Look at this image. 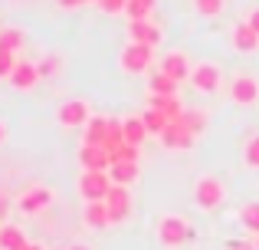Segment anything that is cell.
<instances>
[{
    "label": "cell",
    "instance_id": "12",
    "mask_svg": "<svg viewBox=\"0 0 259 250\" xmlns=\"http://www.w3.org/2000/svg\"><path fill=\"white\" fill-rule=\"evenodd\" d=\"M194 141H197V135L187 132L181 122H171L161 132V145H164L167 152H187V148H194Z\"/></svg>",
    "mask_w": 259,
    "mask_h": 250
},
{
    "label": "cell",
    "instance_id": "28",
    "mask_svg": "<svg viewBox=\"0 0 259 250\" xmlns=\"http://www.w3.org/2000/svg\"><path fill=\"white\" fill-rule=\"evenodd\" d=\"M121 145H125V125H121V122H115V119H112V122H108V138H105V148H108V155H112L115 148H121Z\"/></svg>",
    "mask_w": 259,
    "mask_h": 250
},
{
    "label": "cell",
    "instance_id": "32",
    "mask_svg": "<svg viewBox=\"0 0 259 250\" xmlns=\"http://www.w3.org/2000/svg\"><path fill=\"white\" fill-rule=\"evenodd\" d=\"M17 63H20V59H17V53L0 50V76H7V79H10V73L17 69Z\"/></svg>",
    "mask_w": 259,
    "mask_h": 250
},
{
    "label": "cell",
    "instance_id": "10",
    "mask_svg": "<svg viewBox=\"0 0 259 250\" xmlns=\"http://www.w3.org/2000/svg\"><path fill=\"white\" fill-rule=\"evenodd\" d=\"M79 165H82V171H108L112 168V155H108L105 145H85L79 148Z\"/></svg>",
    "mask_w": 259,
    "mask_h": 250
},
{
    "label": "cell",
    "instance_id": "33",
    "mask_svg": "<svg viewBox=\"0 0 259 250\" xmlns=\"http://www.w3.org/2000/svg\"><path fill=\"white\" fill-rule=\"evenodd\" d=\"M36 66H39V73H43V76H53V73H59V69H63V63H59L56 56H46L43 63H36Z\"/></svg>",
    "mask_w": 259,
    "mask_h": 250
},
{
    "label": "cell",
    "instance_id": "31",
    "mask_svg": "<svg viewBox=\"0 0 259 250\" xmlns=\"http://www.w3.org/2000/svg\"><path fill=\"white\" fill-rule=\"evenodd\" d=\"M138 158H141V145H128V141L112 152V161H138Z\"/></svg>",
    "mask_w": 259,
    "mask_h": 250
},
{
    "label": "cell",
    "instance_id": "23",
    "mask_svg": "<svg viewBox=\"0 0 259 250\" xmlns=\"http://www.w3.org/2000/svg\"><path fill=\"white\" fill-rule=\"evenodd\" d=\"M141 119H145V125H148V132L151 135H158L161 138V132H164L167 125H171V119L164 116V112H158V109H151V105H148L145 112H141Z\"/></svg>",
    "mask_w": 259,
    "mask_h": 250
},
{
    "label": "cell",
    "instance_id": "38",
    "mask_svg": "<svg viewBox=\"0 0 259 250\" xmlns=\"http://www.w3.org/2000/svg\"><path fill=\"white\" fill-rule=\"evenodd\" d=\"M4 138H7V125L0 122V145H4Z\"/></svg>",
    "mask_w": 259,
    "mask_h": 250
},
{
    "label": "cell",
    "instance_id": "41",
    "mask_svg": "<svg viewBox=\"0 0 259 250\" xmlns=\"http://www.w3.org/2000/svg\"><path fill=\"white\" fill-rule=\"evenodd\" d=\"M253 244H256V250H259V234H256V240H253Z\"/></svg>",
    "mask_w": 259,
    "mask_h": 250
},
{
    "label": "cell",
    "instance_id": "16",
    "mask_svg": "<svg viewBox=\"0 0 259 250\" xmlns=\"http://www.w3.org/2000/svg\"><path fill=\"white\" fill-rule=\"evenodd\" d=\"M108 174H112V185H135L141 174L138 161H112V168H108Z\"/></svg>",
    "mask_w": 259,
    "mask_h": 250
},
{
    "label": "cell",
    "instance_id": "17",
    "mask_svg": "<svg viewBox=\"0 0 259 250\" xmlns=\"http://www.w3.org/2000/svg\"><path fill=\"white\" fill-rule=\"evenodd\" d=\"M108 122H112V119H105V116H92V119H89V125L82 128L85 145H105V138H108Z\"/></svg>",
    "mask_w": 259,
    "mask_h": 250
},
{
    "label": "cell",
    "instance_id": "4",
    "mask_svg": "<svg viewBox=\"0 0 259 250\" xmlns=\"http://www.w3.org/2000/svg\"><path fill=\"white\" fill-rule=\"evenodd\" d=\"M190 86H194L200 96H213V92H220V86H223L220 66H217V63H197L194 69H190Z\"/></svg>",
    "mask_w": 259,
    "mask_h": 250
},
{
    "label": "cell",
    "instance_id": "24",
    "mask_svg": "<svg viewBox=\"0 0 259 250\" xmlns=\"http://www.w3.org/2000/svg\"><path fill=\"white\" fill-rule=\"evenodd\" d=\"M187 132H194V135H200L203 128H207V112H200V109H184V116L177 119Z\"/></svg>",
    "mask_w": 259,
    "mask_h": 250
},
{
    "label": "cell",
    "instance_id": "39",
    "mask_svg": "<svg viewBox=\"0 0 259 250\" xmlns=\"http://www.w3.org/2000/svg\"><path fill=\"white\" fill-rule=\"evenodd\" d=\"M23 250H43V247H39V244H26Z\"/></svg>",
    "mask_w": 259,
    "mask_h": 250
},
{
    "label": "cell",
    "instance_id": "8",
    "mask_svg": "<svg viewBox=\"0 0 259 250\" xmlns=\"http://www.w3.org/2000/svg\"><path fill=\"white\" fill-rule=\"evenodd\" d=\"M53 204V191L46 185H30L23 194L17 198V207L23 214H39V211H46V207Z\"/></svg>",
    "mask_w": 259,
    "mask_h": 250
},
{
    "label": "cell",
    "instance_id": "20",
    "mask_svg": "<svg viewBox=\"0 0 259 250\" xmlns=\"http://www.w3.org/2000/svg\"><path fill=\"white\" fill-rule=\"evenodd\" d=\"M85 224L89 227H95V231H99V227H108L112 224V218H108V207H105V201H85Z\"/></svg>",
    "mask_w": 259,
    "mask_h": 250
},
{
    "label": "cell",
    "instance_id": "29",
    "mask_svg": "<svg viewBox=\"0 0 259 250\" xmlns=\"http://www.w3.org/2000/svg\"><path fill=\"white\" fill-rule=\"evenodd\" d=\"M243 161H246V168L259 171V135H253V138L243 145Z\"/></svg>",
    "mask_w": 259,
    "mask_h": 250
},
{
    "label": "cell",
    "instance_id": "7",
    "mask_svg": "<svg viewBox=\"0 0 259 250\" xmlns=\"http://www.w3.org/2000/svg\"><path fill=\"white\" fill-rule=\"evenodd\" d=\"M230 99L236 105H256L259 102V79L249 73H236L230 79Z\"/></svg>",
    "mask_w": 259,
    "mask_h": 250
},
{
    "label": "cell",
    "instance_id": "14",
    "mask_svg": "<svg viewBox=\"0 0 259 250\" xmlns=\"http://www.w3.org/2000/svg\"><path fill=\"white\" fill-rule=\"evenodd\" d=\"M43 79V73H39V66L36 63H17V69L10 73V83H13V89H20V92H30L33 86Z\"/></svg>",
    "mask_w": 259,
    "mask_h": 250
},
{
    "label": "cell",
    "instance_id": "15",
    "mask_svg": "<svg viewBox=\"0 0 259 250\" xmlns=\"http://www.w3.org/2000/svg\"><path fill=\"white\" fill-rule=\"evenodd\" d=\"M233 50L236 53H256L259 50V33L246 23V20L233 26Z\"/></svg>",
    "mask_w": 259,
    "mask_h": 250
},
{
    "label": "cell",
    "instance_id": "34",
    "mask_svg": "<svg viewBox=\"0 0 259 250\" xmlns=\"http://www.w3.org/2000/svg\"><path fill=\"white\" fill-rule=\"evenodd\" d=\"M99 7H102L105 13H125L128 0H99Z\"/></svg>",
    "mask_w": 259,
    "mask_h": 250
},
{
    "label": "cell",
    "instance_id": "19",
    "mask_svg": "<svg viewBox=\"0 0 259 250\" xmlns=\"http://www.w3.org/2000/svg\"><path fill=\"white\" fill-rule=\"evenodd\" d=\"M121 125H125V141H128V145H145V138L151 135L141 116H128V119H121Z\"/></svg>",
    "mask_w": 259,
    "mask_h": 250
},
{
    "label": "cell",
    "instance_id": "35",
    "mask_svg": "<svg viewBox=\"0 0 259 250\" xmlns=\"http://www.w3.org/2000/svg\"><path fill=\"white\" fill-rule=\"evenodd\" d=\"M7 214H10V198L0 191V224H7Z\"/></svg>",
    "mask_w": 259,
    "mask_h": 250
},
{
    "label": "cell",
    "instance_id": "21",
    "mask_svg": "<svg viewBox=\"0 0 259 250\" xmlns=\"http://www.w3.org/2000/svg\"><path fill=\"white\" fill-rule=\"evenodd\" d=\"M148 105L158 109V112H164L171 122H177V119L184 116V105L177 102V96H148Z\"/></svg>",
    "mask_w": 259,
    "mask_h": 250
},
{
    "label": "cell",
    "instance_id": "5",
    "mask_svg": "<svg viewBox=\"0 0 259 250\" xmlns=\"http://www.w3.org/2000/svg\"><path fill=\"white\" fill-rule=\"evenodd\" d=\"M112 191V174L108 171H82L79 174V194L85 201H105Z\"/></svg>",
    "mask_w": 259,
    "mask_h": 250
},
{
    "label": "cell",
    "instance_id": "2",
    "mask_svg": "<svg viewBox=\"0 0 259 250\" xmlns=\"http://www.w3.org/2000/svg\"><path fill=\"white\" fill-rule=\"evenodd\" d=\"M151 63H154V46L132 43V40H128V46L121 50V56H118L121 73H128V76H141V73H148Z\"/></svg>",
    "mask_w": 259,
    "mask_h": 250
},
{
    "label": "cell",
    "instance_id": "27",
    "mask_svg": "<svg viewBox=\"0 0 259 250\" xmlns=\"http://www.w3.org/2000/svg\"><path fill=\"white\" fill-rule=\"evenodd\" d=\"M151 10H154V0H128L125 17L128 20H148V17H151Z\"/></svg>",
    "mask_w": 259,
    "mask_h": 250
},
{
    "label": "cell",
    "instance_id": "25",
    "mask_svg": "<svg viewBox=\"0 0 259 250\" xmlns=\"http://www.w3.org/2000/svg\"><path fill=\"white\" fill-rule=\"evenodd\" d=\"M240 224L249 234H259V201H249V204L240 207Z\"/></svg>",
    "mask_w": 259,
    "mask_h": 250
},
{
    "label": "cell",
    "instance_id": "26",
    "mask_svg": "<svg viewBox=\"0 0 259 250\" xmlns=\"http://www.w3.org/2000/svg\"><path fill=\"white\" fill-rule=\"evenodd\" d=\"M20 46H23V30H17V26H4V30H0V50L17 53Z\"/></svg>",
    "mask_w": 259,
    "mask_h": 250
},
{
    "label": "cell",
    "instance_id": "1",
    "mask_svg": "<svg viewBox=\"0 0 259 250\" xmlns=\"http://www.w3.org/2000/svg\"><path fill=\"white\" fill-rule=\"evenodd\" d=\"M223 201H227V188H223L220 178H213V174L197 178V185H194V204L200 207V211H217Z\"/></svg>",
    "mask_w": 259,
    "mask_h": 250
},
{
    "label": "cell",
    "instance_id": "22",
    "mask_svg": "<svg viewBox=\"0 0 259 250\" xmlns=\"http://www.w3.org/2000/svg\"><path fill=\"white\" fill-rule=\"evenodd\" d=\"M30 240H26V234L20 231L17 224H4L0 227V250H23Z\"/></svg>",
    "mask_w": 259,
    "mask_h": 250
},
{
    "label": "cell",
    "instance_id": "3",
    "mask_svg": "<svg viewBox=\"0 0 259 250\" xmlns=\"http://www.w3.org/2000/svg\"><path fill=\"white\" fill-rule=\"evenodd\" d=\"M194 237V227L187 224L184 218H177V214H167V218H161L158 221V240L164 247H184L187 240Z\"/></svg>",
    "mask_w": 259,
    "mask_h": 250
},
{
    "label": "cell",
    "instance_id": "18",
    "mask_svg": "<svg viewBox=\"0 0 259 250\" xmlns=\"http://www.w3.org/2000/svg\"><path fill=\"white\" fill-rule=\"evenodd\" d=\"M148 96H177V79H171L161 69H154L148 76Z\"/></svg>",
    "mask_w": 259,
    "mask_h": 250
},
{
    "label": "cell",
    "instance_id": "11",
    "mask_svg": "<svg viewBox=\"0 0 259 250\" xmlns=\"http://www.w3.org/2000/svg\"><path fill=\"white\" fill-rule=\"evenodd\" d=\"M128 40L132 43H145V46H158L161 43V26L148 20H128Z\"/></svg>",
    "mask_w": 259,
    "mask_h": 250
},
{
    "label": "cell",
    "instance_id": "13",
    "mask_svg": "<svg viewBox=\"0 0 259 250\" xmlns=\"http://www.w3.org/2000/svg\"><path fill=\"white\" fill-rule=\"evenodd\" d=\"M190 59H187V53H181V50H174V53H164L161 56V73H167L171 79H177V83H184V79H190Z\"/></svg>",
    "mask_w": 259,
    "mask_h": 250
},
{
    "label": "cell",
    "instance_id": "9",
    "mask_svg": "<svg viewBox=\"0 0 259 250\" xmlns=\"http://www.w3.org/2000/svg\"><path fill=\"white\" fill-rule=\"evenodd\" d=\"M105 207H108L112 224H121V221L132 214V191H128L125 185H112V191H108V198H105Z\"/></svg>",
    "mask_w": 259,
    "mask_h": 250
},
{
    "label": "cell",
    "instance_id": "37",
    "mask_svg": "<svg viewBox=\"0 0 259 250\" xmlns=\"http://www.w3.org/2000/svg\"><path fill=\"white\" fill-rule=\"evenodd\" d=\"M246 23L253 26V30L259 33V7H253V10H249V17H246Z\"/></svg>",
    "mask_w": 259,
    "mask_h": 250
},
{
    "label": "cell",
    "instance_id": "40",
    "mask_svg": "<svg viewBox=\"0 0 259 250\" xmlns=\"http://www.w3.org/2000/svg\"><path fill=\"white\" fill-rule=\"evenodd\" d=\"M69 250H89V247H82V244H76V247H69Z\"/></svg>",
    "mask_w": 259,
    "mask_h": 250
},
{
    "label": "cell",
    "instance_id": "6",
    "mask_svg": "<svg viewBox=\"0 0 259 250\" xmlns=\"http://www.w3.org/2000/svg\"><path fill=\"white\" fill-rule=\"evenodd\" d=\"M89 119H92V109H89L85 99H69L56 109V122L63 128H85Z\"/></svg>",
    "mask_w": 259,
    "mask_h": 250
},
{
    "label": "cell",
    "instance_id": "36",
    "mask_svg": "<svg viewBox=\"0 0 259 250\" xmlns=\"http://www.w3.org/2000/svg\"><path fill=\"white\" fill-rule=\"evenodd\" d=\"M223 250H256V244H249V240H230Z\"/></svg>",
    "mask_w": 259,
    "mask_h": 250
},
{
    "label": "cell",
    "instance_id": "30",
    "mask_svg": "<svg viewBox=\"0 0 259 250\" xmlns=\"http://www.w3.org/2000/svg\"><path fill=\"white\" fill-rule=\"evenodd\" d=\"M194 10L200 13V17H220L223 0H194Z\"/></svg>",
    "mask_w": 259,
    "mask_h": 250
}]
</instances>
